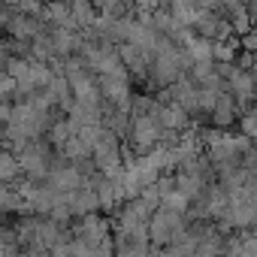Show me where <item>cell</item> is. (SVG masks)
<instances>
[{"mask_svg": "<svg viewBox=\"0 0 257 257\" xmlns=\"http://www.w3.org/2000/svg\"><path fill=\"white\" fill-rule=\"evenodd\" d=\"M188 230V221L182 212H170V209H158L155 218L149 221V236H152V245L155 248H170L182 233Z\"/></svg>", "mask_w": 257, "mask_h": 257, "instance_id": "1", "label": "cell"}, {"mask_svg": "<svg viewBox=\"0 0 257 257\" xmlns=\"http://www.w3.org/2000/svg\"><path fill=\"white\" fill-rule=\"evenodd\" d=\"M19 161H22V170H25V179H28V182H34V185L49 182V173H52L55 158H52V152H49L40 140L31 143V146L19 155Z\"/></svg>", "mask_w": 257, "mask_h": 257, "instance_id": "2", "label": "cell"}, {"mask_svg": "<svg viewBox=\"0 0 257 257\" xmlns=\"http://www.w3.org/2000/svg\"><path fill=\"white\" fill-rule=\"evenodd\" d=\"M118 52H121V64L127 67V73H134L143 82H146V76H152V64H155V55L152 52H146V49H140L134 43L118 46Z\"/></svg>", "mask_w": 257, "mask_h": 257, "instance_id": "3", "label": "cell"}, {"mask_svg": "<svg viewBox=\"0 0 257 257\" xmlns=\"http://www.w3.org/2000/svg\"><path fill=\"white\" fill-rule=\"evenodd\" d=\"M161 124H164V131L170 134H188L191 131V112H185L179 103H170V106H161Z\"/></svg>", "mask_w": 257, "mask_h": 257, "instance_id": "4", "label": "cell"}, {"mask_svg": "<svg viewBox=\"0 0 257 257\" xmlns=\"http://www.w3.org/2000/svg\"><path fill=\"white\" fill-rule=\"evenodd\" d=\"M239 103L224 91L221 97H218V106H215V112H212V121H215V127L218 131H227V127L233 124V121H239Z\"/></svg>", "mask_w": 257, "mask_h": 257, "instance_id": "5", "label": "cell"}, {"mask_svg": "<svg viewBox=\"0 0 257 257\" xmlns=\"http://www.w3.org/2000/svg\"><path fill=\"white\" fill-rule=\"evenodd\" d=\"M79 131H82V127H79L73 118H61V121H55V124L49 127V146H58V152H61L73 137H79Z\"/></svg>", "mask_w": 257, "mask_h": 257, "instance_id": "6", "label": "cell"}, {"mask_svg": "<svg viewBox=\"0 0 257 257\" xmlns=\"http://www.w3.org/2000/svg\"><path fill=\"white\" fill-rule=\"evenodd\" d=\"M58 155H61L64 161H70V164H88V161L94 158V149H91L82 137H73V140L58 152Z\"/></svg>", "mask_w": 257, "mask_h": 257, "instance_id": "7", "label": "cell"}, {"mask_svg": "<svg viewBox=\"0 0 257 257\" xmlns=\"http://www.w3.org/2000/svg\"><path fill=\"white\" fill-rule=\"evenodd\" d=\"M0 179H4V185H19L25 179V170H22L19 155L4 152V158H0Z\"/></svg>", "mask_w": 257, "mask_h": 257, "instance_id": "8", "label": "cell"}, {"mask_svg": "<svg viewBox=\"0 0 257 257\" xmlns=\"http://www.w3.org/2000/svg\"><path fill=\"white\" fill-rule=\"evenodd\" d=\"M239 49H242V40L230 37L224 43H212V58H215V64H236L239 61Z\"/></svg>", "mask_w": 257, "mask_h": 257, "instance_id": "9", "label": "cell"}, {"mask_svg": "<svg viewBox=\"0 0 257 257\" xmlns=\"http://www.w3.org/2000/svg\"><path fill=\"white\" fill-rule=\"evenodd\" d=\"M239 127H242V137L245 140H257V109H248L239 118Z\"/></svg>", "mask_w": 257, "mask_h": 257, "instance_id": "10", "label": "cell"}, {"mask_svg": "<svg viewBox=\"0 0 257 257\" xmlns=\"http://www.w3.org/2000/svg\"><path fill=\"white\" fill-rule=\"evenodd\" d=\"M242 52H248V55L257 58V28H254L248 37H242Z\"/></svg>", "mask_w": 257, "mask_h": 257, "instance_id": "11", "label": "cell"}]
</instances>
